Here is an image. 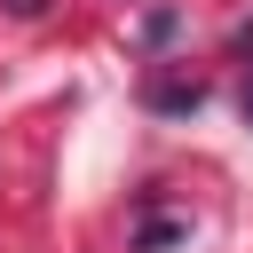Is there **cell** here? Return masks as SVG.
I'll return each mask as SVG.
<instances>
[{
  "label": "cell",
  "mask_w": 253,
  "mask_h": 253,
  "mask_svg": "<svg viewBox=\"0 0 253 253\" xmlns=\"http://www.w3.org/2000/svg\"><path fill=\"white\" fill-rule=\"evenodd\" d=\"M174 32H182V16H174V8H150V16H142V47H166Z\"/></svg>",
  "instance_id": "cell-3"
},
{
  "label": "cell",
  "mask_w": 253,
  "mask_h": 253,
  "mask_svg": "<svg viewBox=\"0 0 253 253\" xmlns=\"http://www.w3.org/2000/svg\"><path fill=\"white\" fill-rule=\"evenodd\" d=\"M245 126H253V87H245Z\"/></svg>",
  "instance_id": "cell-6"
},
{
  "label": "cell",
  "mask_w": 253,
  "mask_h": 253,
  "mask_svg": "<svg viewBox=\"0 0 253 253\" xmlns=\"http://www.w3.org/2000/svg\"><path fill=\"white\" fill-rule=\"evenodd\" d=\"M47 8H55V0H8V16H24V24H40Z\"/></svg>",
  "instance_id": "cell-4"
},
{
  "label": "cell",
  "mask_w": 253,
  "mask_h": 253,
  "mask_svg": "<svg viewBox=\"0 0 253 253\" xmlns=\"http://www.w3.org/2000/svg\"><path fill=\"white\" fill-rule=\"evenodd\" d=\"M142 103H150L158 119H190V111H206V87H198V79H158Z\"/></svg>",
  "instance_id": "cell-1"
},
{
  "label": "cell",
  "mask_w": 253,
  "mask_h": 253,
  "mask_svg": "<svg viewBox=\"0 0 253 253\" xmlns=\"http://www.w3.org/2000/svg\"><path fill=\"white\" fill-rule=\"evenodd\" d=\"M237 47H245V55H253V24H245V32H237Z\"/></svg>",
  "instance_id": "cell-5"
},
{
  "label": "cell",
  "mask_w": 253,
  "mask_h": 253,
  "mask_svg": "<svg viewBox=\"0 0 253 253\" xmlns=\"http://www.w3.org/2000/svg\"><path fill=\"white\" fill-rule=\"evenodd\" d=\"M174 245H190V221H166V213H150V221L134 229V253H174Z\"/></svg>",
  "instance_id": "cell-2"
}]
</instances>
